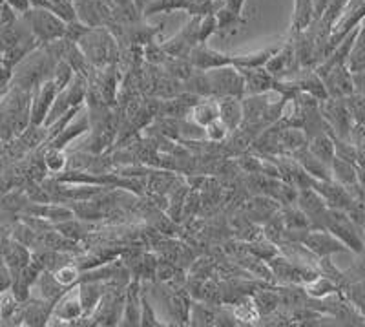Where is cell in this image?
<instances>
[{
    "label": "cell",
    "mask_w": 365,
    "mask_h": 327,
    "mask_svg": "<svg viewBox=\"0 0 365 327\" xmlns=\"http://www.w3.org/2000/svg\"><path fill=\"white\" fill-rule=\"evenodd\" d=\"M310 152H313L318 160L323 163L331 165L332 160L336 157V147H335V135L331 132H322L313 138H309V145H307Z\"/></svg>",
    "instance_id": "603a6c76"
},
{
    "label": "cell",
    "mask_w": 365,
    "mask_h": 327,
    "mask_svg": "<svg viewBox=\"0 0 365 327\" xmlns=\"http://www.w3.org/2000/svg\"><path fill=\"white\" fill-rule=\"evenodd\" d=\"M247 0H223V6L227 9H230L232 13L241 15L243 13V6H245Z\"/></svg>",
    "instance_id": "bcb514c9"
},
{
    "label": "cell",
    "mask_w": 365,
    "mask_h": 327,
    "mask_svg": "<svg viewBox=\"0 0 365 327\" xmlns=\"http://www.w3.org/2000/svg\"><path fill=\"white\" fill-rule=\"evenodd\" d=\"M218 33V18L215 13L201 17V26H199V43H206L212 35Z\"/></svg>",
    "instance_id": "7bdbcfd3"
},
{
    "label": "cell",
    "mask_w": 365,
    "mask_h": 327,
    "mask_svg": "<svg viewBox=\"0 0 365 327\" xmlns=\"http://www.w3.org/2000/svg\"><path fill=\"white\" fill-rule=\"evenodd\" d=\"M31 97L33 90L11 87L0 95V134L2 139L18 138L31 125Z\"/></svg>",
    "instance_id": "6da1fadb"
},
{
    "label": "cell",
    "mask_w": 365,
    "mask_h": 327,
    "mask_svg": "<svg viewBox=\"0 0 365 327\" xmlns=\"http://www.w3.org/2000/svg\"><path fill=\"white\" fill-rule=\"evenodd\" d=\"M245 79V95H262L274 92L276 77L265 68H245L240 70Z\"/></svg>",
    "instance_id": "5bb4252c"
},
{
    "label": "cell",
    "mask_w": 365,
    "mask_h": 327,
    "mask_svg": "<svg viewBox=\"0 0 365 327\" xmlns=\"http://www.w3.org/2000/svg\"><path fill=\"white\" fill-rule=\"evenodd\" d=\"M296 205L307 214V218H309L310 221V228H325L329 207H327V203L323 201L322 196H320L313 187H309V189H301L300 192H298Z\"/></svg>",
    "instance_id": "30bf717a"
},
{
    "label": "cell",
    "mask_w": 365,
    "mask_h": 327,
    "mask_svg": "<svg viewBox=\"0 0 365 327\" xmlns=\"http://www.w3.org/2000/svg\"><path fill=\"white\" fill-rule=\"evenodd\" d=\"M189 59L193 68L203 70V72L232 65V55H225V53L218 52L214 48L206 46V43H199L198 46L193 48Z\"/></svg>",
    "instance_id": "4fadbf2b"
},
{
    "label": "cell",
    "mask_w": 365,
    "mask_h": 327,
    "mask_svg": "<svg viewBox=\"0 0 365 327\" xmlns=\"http://www.w3.org/2000/svg\"><path fill=\"white\" fill-rule=\"evenodd\" d=\"M75 74H77V72L72 68V65H69L68 60L60 59L52 72V81L55 82V87L59 88V92H60V90H64L69 82L73 81Z\"/></svg>",
    "instance_id": "74e56055"
},
{
    "label": "cell",
    "mask_w": 365,
    "mask_h": 327,
    "mask_svg": "<svg viewBox=\"0 0 365 327\" xmlns=\"http://www.w3.org/2000/svg\"><path fill=\"white\" fill-rule=\"evenodd\" d=\"M81 318H84V309H82L81 298H79V287L73 285L55 301L52 311V320L77 323V320Z\"/></svg>",
    "instance_id": "7c38bea8"
},
{
    "label": "cell",
    "mask_w": 365,
    "mask_h": 327,
    "mask_svg": "<svg viewBox=\"0 0 365 327\" xmlns=\"http://www.w3.org/2000/svg\"><path fill=\"white\" fill-rule=\"evenodd\" d=\"M215 18H218V33L225 35V37H230V35L237 33L240 26H243L247 22L241 15L232 13V11L225 8V6L215 13Z\"/></svg>",
    "instance_id": "1f68e13d"
},
{
    "label": "cell",
    "mask_w": 365,
    "mask_h": 327,
    "mask_svg": "<svg viewBox=\"0 0 365 327\" xmlns=\"http://www.w3.org/2000/svg\"><path fill=\"white\" fill-rule=\"evenodd\" d=\"M278 139L281 147V155H292L309 145V135L305 130L298 126H278Z\"/></svg>",
    "instance_id": "d6986e66"
},
{
    "label": "cell",
    "mask_w": 365,
    "mask_h": 327,
    "mask_svg": "<svg viewBox=\"0 0 365 327\" xmlns=\"http://www.w3.org/2000/svg\"><path fill=\"white\" fill-rule=\"evenodd\" d=\"M31 291H39V296L37 298L50 301L52 306H55V301L68 291V287L59 284V280H57L52 271H43L39 278H37V282L33 284V287H31Z\"/></svg>",
    "instance_id": "ffe728a7"
},
{
    "label": "cell",
    "mask_w": 365,
    "mask_h": 327,
    "mask_svg": "<svg viewBox=\"0 0 365 327\" xmlns=\"http://www.w3.org/2000/svg\"><path fill=\"white\" fill-rule=\"evenodd\" d=\"M28 212L33 216H39L44 220L52 221V223H60V221L72 220L75 218V212L69 207H62V205H33V207H28Z\"/></svg>",
    "instance_id": "484cf974"
},
{
    "label": "cell",
    "mask_w": 365,
    "mask_h": 327,
    "mask_svg": "<svg viewBox=\"0 0 365 327\" xmlns=\"http://www.w3.org/2000/svg\"><path fill=\"white\" fill-rule=\"evenodd\" d=\"M142 57H145V59L154 66H164V62L170 59V55L164 52L163 44H157L155 40L145 44V50H142Z\"/></svg>",
    "instance_id": "ab89813d"
},
{
    "label": "cell",
    "mask_w": 365,
    "mask_h": 327,
    "mask_svg": "<svg viewBox=\"0 0 365 327\" xmlns=\"http://www.w3.org/2000/svg\"><path fill=\"white\" fill-rule=\"evenodd\" d=\"M301 243L309 249V253L316 258H325V256H332V254L345 253L349 250L347 247L338 240L332 233H329L327 228H310L307 231L305 236L301 238Z\"/></svg>",
    "instance_id": "ba28073f"
},
{
    "label": "cell",
    "mask_w": 365,
    "mask_h": 327,
    "mask_svg": "<svg viewBox=\"0 0 365 327\" xmlns=\"http://www.w3.org/2000/svg\"><path fill=\"white\" fill-rule=\"evenodd\" d=\"M22 18L39 44H50L64 39L68 22L59 17L53 9L30 8L26 13H22Z\"/></svg>",
    "instance_id": "3957f363"
},
{
    "label": "cell",
    "mask_w": 365,
    "mask_h": 327,
    "mask_svg": "<svg viewBox=\"0 0 365 327\" xmlns=\"http://www.w3.org/2000/svg\"><path fill=\"white\" fill-rule=\"evenodd\" d=\"M212 97H245V79L234 65L221 66L206 72Z\"/></svg>",
    "instance_id": "5b68a950"
},
{
    "label": "cell",
    "mask_w": 365,
    "mask_h": 327,
    "mask_svg": "<svg viewBox=\"0 0 365 327\" xmlns=\"http://www.w3.org/2000/svg\"><path fill=\"white\" fill-rule=\"evenodd\" d=\"M141 284L139 280L130 282L125 291V304L120 314V326H141Z\"/></svg>",
    "instance_id": "9a60e30c"
},
{
    "label": "cell",
    "mask_w": 365,
    "mask_h": 327,
    "mask_svg": "<svg viewBox=\"0 0 365 327\" xmlns=\"http://www.w3.org/2000/svg\"><path fill=\"white\" fill-rule=\"evenodd\" d=\"M292 157L305 168V172L309 174L310 177L314 179H332V172H331V165L323 163L322 160H318L309 148H301L298 150L296 154H292Z\"/></svg>",
    "instance_id": "44dd1931"
},
{
    "label": "cell",
    "mask_w": 365,
    "mask_h": 327,
    "mask_svg": "<svg viewBox=\"0 0 365 327\" xmlns=\"http://www.w3.org/2000/svg\"><path fill=\"white\" fill-rule=\"evenodd\" d=\"M281 216H283V223L287 231H309L310 228L309 218L296 203L281 207Z\"/></svg>",
    "instance_id": "f546056e"
},
{
    "label": "cell",
    "mask_w": 365,
    "mask_h": 327,
    "mask_svg": "<svg viewBox=\"0 0 365 327\" xmlns=\"http://www.w3.org/2000/svg\"><path fill=\"white\" fill-rule=\"evenodd\" d=\"M77 44L94 68H106L117 60V40L106 28H90Z\"/></svg>",
    "instance_id": "7a4b0ae2"
},
{
    "label": "cell",
    "mask_w": 365,
    "mask_h": 327,
    "mask_svg": "<svg viewBox=\"0 0 365 327\" xmlns=\"http://www.w3.org/2000/svg\"><path fill=\"white\" fill-rule=\"evenodd\" d=\"M320 77L323 79L329 97L335 99H345L354 94V75L349 72L347 65H336L329 68H316Z\"/></svg>",
    "instance_id": "52a82bcc"
},
{
    "label": "cell",
    "mask_w": 365,
    "mask_h": 327,
    "mask_svg": "<svg viewBox=\"0 0 365 327\" xmlns=\"http://www.w3.org/2000/svg\"><path fill=\"white\" fill-rule=\"evenodd\" d=\"M347 68L352 75L354 74H361L365 72V28L358 30L356 39H354V44H352L351 52H349L347 57Z\"/></svg>",
    "instance_id": "83f0119b"
},
{
    "label": "cell",
    "mask_w": 365,
    "mask_h": 327,
    "mask_svg": "<svg viewBox=\"0 0 365 327\" xmlns=\"http://www.w3.org/2000/svg\"><path fill=\"white\" fill-rule=\"evenodd\" d=\"M186 8H189V0H150L142 8V13H172V11H177V9H185L186 11Z\"/></svg>",
    "instance_id": "d590c367"
},
{
    "label": "cell",
    "mask_w": 365,
    "mask_h": 327,
    "mask_svg": "<svg viewBox=\"0 0 365 327\" xmlns=\"http://www.w3.org/2000/svg\"><path fill=\"white\" fill-rule=\"evenodd\" d=\"M218 311L208 301H192L190 307V323L192 326H215Z\"/></svg>",
    "instance_id": "4dcf8cb0"
},
{
    "label": "cell",
    "mask_w": 365,
    "mask_h": 327,
    "mask_svg": "<svg viewBox=\"0 0 365 327\" xmlns=\"http://www.w3.org/2000/svg\"><path fill=\"white\" fill-rule=\"evenodd\" d=\"M281 44H276V46L265 48V50H258V52L245 53V55H232V65L236 66L237 70H245V68H262L265 66L271 57L278 52Z\"/></svg>",
    "instance_id": "d4e9b609"
},
{
    "label": "cell",
    "mask_w": 365,
    "mask_h": 327,
    "mask_svg": "<svg viewBox=\"0 0 365 327\" xmlns=\"http://www.w3.org/2000/svg\"><path fill=\"white\" fill-rule=\"evenodd\" d=\"M219 117V106L218 99L215 97H206V99L199 101L196 106L192 108V113H190V119L196 121L199 126L205 128L206 125H210L212 121H215Z\"/></svg>",
    "instance_id": "4316f807"
},
{
    "label": "cell",
    "mask_w": 365,
    "mask_h": 327,
    "mask_svg": "<svg viewBox=\"0 0 365 327\" xmlns=\"http://www.w3.org/2000/svg\"><path fill=\"white\" fill-rule=\"evenodd\" d=\"M52 272L55 275L59 284H62L68 289L73 287V285H77L82 278L81 269H79L77 265H73V263H64V265H60L59 269H55V271Z\"/></svg>",
    "instance_id": "f35d334b"
},
{
    "label": "cell",
    "mask_w": 365,
    "mask_h": 327,
    "mask_svg": "<svg viewBox=\"0 0 365 327\" xmlns=\"http://www.w3.org/2000/svg\"><path fill=\"white\" fill-rule=\"evenodd\" d=\"M68 167V155H66L64 148L47 147L44 152V168L47 172L60 174Z\"/></svg>",
    "instance_id": "e575fe53"
},
{
    "label": "cell",
    "mask_w": 365,
    "mask_h": 327,
    "mask_svg": "<svg viewBox=\"0 0 365 327\" xmlns=\"http://www.w3.org/2000/svg\"><path fill=\"white\" fill-rule=\"evenodd\" d=\"M79 287V298H81L82 309H84V318L88 314L94 313L99 304L103 301L104 294H106V284L104 282H97V280H81L77 284Z\"/></svg>",
    "instance_id": "e0dca14e"
},
{
    "label": "cell",
    "mask_w": 365,
    "mask_h": 327,
    "mask_svg": "<svg viewBox=\"0 0 365 327\" xmlns=\"http://www.w3.org/2000/svg\"><path fill=\"white\" fill-rule=\"evenodd\" d=\"M313 187L316 192L323 198L329 209H338V211H347V207L354 201V196L347 187L339 185L335 179H313Z\"/></svg>",
    "instance_id": "8fae6325"
},
{
    "label": "cell",
    "mask_w": 365,
    "mask_h": 327,
    "mask_svg": "<svg viewBox=\"0 0 365 327\" xmlns=\"http://www.w3.org/2000/svg\"><path fill=\"white\" fill-rule=\"evenodd\" d=\"M91 128V123H90V116L86 113H82V116H75L72 121H69L68 125L62 128L59 135L52 139V141L47 143V147H57V148H66L69 143H73L77 138L84 135L88 130Z\"/></svg>",
    "instance_id": "2e32d148"
},
{
    "label": "cell",
    "mask_w": 365,
    "mask_h": 327,
    "mask_svg": "<svg viewBox=\"0 0 365 327\" xmlns=\"http://www.w3.org/2000/svg\"><path fill=\"white\" fill-rule=\"evenodd\" d=\"M4 70V55H2V52H0V72Z\"/></svg>",
    "instance_id": "7dc6e473"
},
{
    "label": "cell",
    "mask_w": 365,
    "mask_h": 327,
    "mask_svg": "<svg viewBox=\"0 0 365 327\" xmlns=\"http://www.w3.org/2000/svg\"><path fill=\"white\" fill-rule=\"evenodd\" d=\"M322 113L323 119L327 121L329 130L335 138L349 139L351 141V132L354 126V119L351 116L345 99H335V97H327L322 101Z\"/></svg>",
    "instance_id": "8992f818"
},
{
    "label": "cell",
    "mask_w": 365,
    "mask_h": 327,
    "mask_svg": "<svg viewBox=\"0 0 365 327\" xmlns=\"http://www.w3.org/2000/svg\"><path fill=\"white\" fill-rule=\"evenodd\" d=\"M141 326H161L145 293H141Z\"/></svg>",
    "instance_id": "ee69618b"
},
{
    "label": "cell",
    "mask_w": 365,
    "mask_h": 327,
    "mask_svg": "<svg viewBox=\"0 0 365 327\" xmlns=\"http://www.w3.org/2000/svg\"><path fill=\"white\" fill-rule=\"evenodd\" d=\"M219 119L230 132L243 125V97H219Z\"/></svg>",
    "instance_id": "ac0fdd59"
},
{
    "label": "cell",
    "mask_w": 365,
    "mask_h": 327,
    "mask_svg": "<svg viewBox=\"0 0 365 327\" xmlns=\"http://www.w3.org/2000/svg\"><path fill=\"white\" fill-rule=\"evenodd\" d=\"M254 304H256V307H258L259 314H272L276 309H278V306H281V298H279L278 293H274V291H259V293H256V296H254Z\"/></svg>",
    "instance_id": "8d00e7d4"
},
{
    "label": "cell",
    "mask_w": 365,
    "mask_h": 327,
    "mask_svg": "<svg viewBox=\"0 0 365 327\" xmlns=\"http://www.w3.org/2000/svg\"><path fill=\"white\" fill-rule=\"evenodd\" d=\"M228 134H230V130L227 128V125H225L223 121L219 119V117L215 121H212L210 125L205 126V139H206V141L221 143V141H225V139L228 138Z\"/></svg>",
    "instance_id": "60d3db41"
},
{
    "label": "cell",
    "mask_w": 365,
    "mask_h": 327,
    "mask_svg": "<svg viewBox=\"0 0 365 327\" xmlns=\"http://www.w3.org/2000/svg\"><path fill=\"white\" fill-rule=\"evenodd\" d=\"M6 4L9 8H13V11H18V13H26L28 9L31 8L30 0H6Z\"/></svg>",
    "instance_id": "f6af8a7d"
},
{
    "label": "cell",
    "mask_w": 365,
    "mask_h": 327,
    "mask_svg": "<svg viewBox=\"0 0 365 327\" xmlns=\"http://www.w3.org/2000/svg\"><path fill=\"white\" fill-rule=\"evenodd\" d=\"M190 307H192V301L185 293H174L168 298V311L177 323H189Z\"/></svg>",
    "instance_id": "836d02e7"
},
{
    "label": "cell",
    "mask_w": 365,
    "mask_h": 327,
    "mask_svg": "<svg viewBox=\"0 0 365 327\" xmlns=\"http://www.w3.org/2000/svg\"><path fill=\"white\" fill-rule=\"evenodd\" d=\"M331 172L332 179L338 181L339 185L344 187H354L358 183V170L356 165L349 163L345 160H339V157H335L331 163Z\"/></svg>",
    "instance_id": "f1b7e54d"
},
{
    "label": "cell",
    "mask_w": 365,
    "mask_h": 327,
    "mask_svg": "<svg viewBox=\"0 0 365 327\" xmlns=\"http://www.w3.org/2000/svg\"><path fill=\"white\" fill-rule=\"evenodd\" d=\"M30 262L31 253L26 245H22V243H18V241L15 240L13 243H9V247H6L4 263L8 265V269L11 271L13 276L17 275V272H21Z\"/></svg>",
    "instance_id": "cb8c5ba5"
},
{
    "label": "cell",
    "mask_w": 365,
    "mask_h": 327,
    "mask_svg": "<svg viewBox=\"0 0 365 327\" xmlns=\"http://www.w3.org/2000/svg\"><path fill=\"white\" fill-rule=\"evenodd\" d=\"M347 216L351 218L352 221H354V225H356L358 228H361L365 234V203L361 201V199H356L354 198V201L351 203L347 207Z\"/></svg>",
    "instance_id": "b9f144b4"
},
{
    "label": "cell",
    "mask_w": 365,
    "mask_h": 327,
    "mask_svg": "<svg viewBox=\"0 0 365 327\" xmlns=\"http://www.w3.org/2000/svg\"><path fill=\"white\" fill-rule=\"evenodd\" d=\"M325 228L329 233L335 234L349 250L356 254L365 253V234L361 228L354 225L345 211L338 209H329L325 220Z\"/></svg>",
    "instance_id": "277c9868"
},
{
    "label": "cell",
    "mask_w": 365,
    "mask_h": 327,
    "mask_svg": "<svg viewBox=\"0 0 365 327\" xmlns=\"http://www.w3.org/2000/svg\"><path fill=\"white\" fill-rule=\"evenodd\" d=\"M53 306L50 301L33 298L28 306L22 307V323L24 326H47L52 320Z\"/></svg>",
    "instance_id": "7402d4cb"
},
{
    "label": "cell",
    "mask_w": 365,
    "mask_h": 327,
    "mask_svg": "<svg viewBox=\"0 0 365 327\" xmlns=\"http://www.w3.org/2000/svg\"><path fill=\"white\" fill-rule=\"evenodd\" d=\"M305 291L309 296L322 300V298H327V296H331V294L338 293V284H336L335 280H331L329 276L320 275L316 276L314 280L307 282Z\"/></svg>",
    "instance_id": "d6a6232c"
},
{
    "label": "cell",
    "mask_w": 365,
    "mask_h": 327,
    "mask_svg": "<svg viewBox=\"0 0 365 327\" xmlns=\"http://www.w3.org/2000/svg\"><path fill=\"white\" fill-rule=\"evenodd\" d=\"M59 88L55 87V82L52 77L46 79L33 88V97H31V125L44 126L47 113L52 110V104L55 101Z\"/></svg>",
    "instance_id": "9c48e42d"
}]
</instances>
